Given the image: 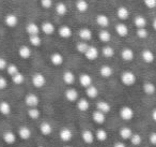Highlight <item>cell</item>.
I'll return each instance as SVG.
<instances>
[{
	"mask_svg": "<svg viewBox=\"0 0 156 147\" xmlns=\"http://www.w3.org/2000/svg\"><path fill=\"white\" fill-rule=\"evenodd\" d=\"M120 80H121V83L124 85V86H134L137 82V77L135 75L134 72L129 71V70H126V71H123L121 73V76H120Z\"/></svg>",
	"mask_w": 156,
	"mask_h": 147,
	"instance_id": "1",
	"label": "cell"
},
{
	"mask_svg": "<svg viewBox=\"0 0 156 147\" xmlns=\"http://www.w3.org/2000/svg\"><path fill=\"white\" fill-rule=\"evenodd\" d=\"M31 83H32L34 88L40 89L45 86L46 83H47V80H46L45 75H44L43 73H41V72H35V73H33L32 77H31Z\"/></svg>",
	"mask_w": 156,
	"mask_h": 147,
	"instance_id": "2",
	"label": "cell"
},
{
	"mask_svg": "<svg viewBox=\"0 0 156 147\" xmlns=\"http://www.w3.org/2000/svg\"><path fill=\"white\" fill-rule=\"evenodd\" d=\"M25 103L28 107H37L40 104V98L37 93L29 92L25 97Z\"/></svg>",
	"mask_w": 156,
	"mask_h": 147,
	"instance_id": "3",
	"label": "cell"
},
{
	"mask_svg": "<svg viewBox=\"0 0 156 147\" xmlns=\"http://www.w3.org/2000/svg\"><path fill=\"white\" fill-rule=\"evenodd\" d=\"M119 114H120V117H121V118L123 119V120H125V121L132 120V119L134 118V116H135L134 110H133L130 106H127V105L122 106V107L120 108Z\"/></svg>",
	"mask_w": 156,
	"mask_h": 147,
	"instance_id": "4",
	"label": "cell"
},
{
	"mask_svg": "<svg viewBox=\"0 0 156 147\" xmlns=\"http://www.w3.org/2000/svg\"><path fill=\"white\" fill-rule=\"evenodd\" d=\"M41 31L47 36H51L56 31V26L49 21H44L41 24Z\"/></svg>",
	"mask_w": 156,
	"mask_h": 147,
	"instance_id": "5",
	"label": "cell"
},
{
	"mask_svg": "<svg viewBox=\"0 0 156 147\" xmlns=\"http://www.w3.org/2000/svg\"><path fill=\"white\" fill-rule=\"evenodd\" d=\"M18 22H20L18 17L13 13H9L5 16V24L9 28H15L18 25Z\"/></svg>",
	"mask_w": 156,
	"mask_h": 147,
	"instance_id": "6",
	"label": "cell"
},
{
	"mask_svg": "<svg viewBox=\"0 0 156 147\" xmlns=\"http://www.w3.org/2000/svg\"><path fill=\"white\" fill-rule=\"evenodd\" d=\"M64 97L69 102H77L78 99H79V93H78L77 89L71 87V88H67L64 91Z\"/></svg>",
	"mask_w": 156,
	"mask_h": 147,
	"instance_id": "7",
	"label": "cell"
},
{
	"mask_svg": "<svg viewBox=\"0 0 156 147\" xmlns=\"http://www.w3.org/2000/svg\"><path fill=\"white\" fill-rule=\"evenodd\" d=\"M26 32L28 33L29 37L31 36H40L41 33V26L37 24V23H28L26 26Z\"/></svg>",
	"mask_w": 156,
	"mask_h": 147,
	"instance_id": "8",
	"label": "cell"
},
{
	"mask_svg": "<svg viewBox=\"0 0 156 147\" xmlns=\"http://www.w3.org/2000/svg\"><path fill=\"white\" fill-rule=\"evenodd\" d=\"M78 81H79V84L83 87H85V88H88V87H90L91 85H93V78L88 73H81L80 75H79Z\"/></svg>",
	"mask_w": 156,
	"mask_h": 147,
	"instance_id": "9",
	"label": "cell"
},
{
	"mask_svg": "<svg viewBox=\"0 0 156 147\" xmlns=\"http://www.w3.org/2000/svg\"><path fill=\"white\" fill-rule=\"evenodd\" d=\"M81 138H83V141L86 144H93V142L95 141V133H93L91 130L86 129L81 132Z\"/></svg>",
	"mask_w": 156,
	"mask_h": 147,
	"instance_id": "10",
	"label": "cell"
},
{
	"mask_svg": "<svg viewBox=\"0 0 156 147\" xmlns=\"http://www.w3.org/2000/svg\"><path fill=\"white\" fill-rule=\"evenodd\" d=\"M100 56V52L95 47V46H92L90 45L89 48L87 50V52L85 53V57L90 61H93V60H96Z\"/></svg>",
	"mask_w": 156,
	"mask_h": 147,
	"instance_id": "11",
	"label": "cell"
},
{
	"mask_svg": "<svg viewBox=\"0 0 156 147\" xmlns=\"http://www.w3.org/2000/svg\"><path fill=\"white\" fill-rule=\"evenodd\" d=\"M95 22L102 29H106L110 25V20L106 14H98L95 18Z\"/></svg>",
	"mask_w": 156,
	"mask_h": 147,
	"instance_id": "12",
	"label": "cell"
},
{
	"mask_svg": "<svg viewBox=\"0 0 156 147\" xmlns=\"http://www.w3.org/2000/svg\"><path fill=\"white\" fill-rule=\"evenodd\" d=\"M59 138L62 142L69 143L73 138V132L69 128H62L59 132Z\"/></svg>",
	"mask_w": 156,
	"mask_h": 147,
	"instance_id": "13",
	"label": "cell"
},
{
	"mask_svg": "<svg viewBox=\"0 0 156 147\" xmlns=\"http://www.w3.org/2000/svg\"><path fill=\"white\" fill-rule=\"evenodd\" d=\"M50 62H51V65L56 66V67H60L64 62V57H63L62 54H60L58 52L52 53L50 55Z\"/></svg>",
	"mask_w": 156,
	"mask_h": 147,
	"instance_id": "14",
	"label": "cell"
},
{
	"mask_svg": "<svg viewBox=\"0 0 156 147\" xmlns=\"http://www.w3.org/2000/svg\"><path fill=\"white\" fill-rule=\"evenodd\" d=\"M78 36H79L81 41L88 42L92 39V31H91V29L88 28V27H83V28L79 29Z\"/></svg>",
	"mask_w": 156,
	"mask_h": 147,
	"instance_id": "15",
	"label": "cell"
},
{
	"mask_svg": "<svg viewBox=\"0 0 156 147\" xmlns=\"http://www.w3.org/2000/svg\"><path fill=\"white\" fill-rule=\"evenodd\" d=\"M58 33L62 39H69L73 36V30L67 25H63L58 29Z\"/></svg>",
	"mask_w": 156,
	"mask_h": 147,
	"instance_id": "16",
	"label": "cell"
},
{
	"mask_svg": "<svg viewBox=\"0 0 156 147\" xmlns=\"http://www.w3.org/2000/svg\"><path fill=\"white\" fill-rule=\"evenodd\" d=\"M17 135L20 136L22 140L27 141V140H29V138H31V135H32V132H31V129L29 127H26V126H22V127L18 129Z\"/></svg>",
	"mask_w": 156,
	"mask_h": 147,
	"instance_id": "17",
	"label": "cell"
},
{
	"mask_svg": "<svg viewBox=\"0 0 156 147\" xmlns=\"http://www.w3.org/2000/svg\"><path fill=\"white\" fill-rule=\"evenodd\" d=\"M121 58L123 59L126 62H129V61H133L135 58V53L132 48L129 47H125L122 50L121 52Z\"/></svg>",
	"mask_w": 156,
	"mask_h": 147,
	"instance_id": "18",
	"label": "cell"
},
{
	"mask_svg": "<svg viewBox=\"0 0 156 147\" xmlns=\"http://www.w3.org/2000/svg\"><path fill=\"white\" fill-rule=\"evenodd\" d=\"M32 55V51L28 45H22L18 48V56L23 59H29Z\"/></svg>",
	"mask_w": 156,
	"mask_h": 147,
	"instance_id": "19",
	"label": "cell"
},
{
	"mask_svg": "<svg viewBox=\"0 0 156 147\" xmlns=\"http://www.w3.org/2000/svg\"><path fill=\"white\" fill-rule=\"evenodd\" d=\"M115 32H117V35L119 36V37L121 38H125L127 37L128 35V27L126 26L124 23H119V24L115 25Z\"/></svg>",
	"mask_w": 156,
	"mask_h": 147,
	"instance_id": "20",
	"label": "cell"
},
{
	"mask_svg": "<svg viewBox=\"0 0 156 147\" xmlns=\"http://www.w3.org/2000/svg\"><path fill=\"white\" fill-rule=\"evenodd\" d=\"M2 140L5 144L13 145L16 142V134L13 131H5L2 134Z\"/></svg>",
	"mask_w": 156,
	"mask_h": 147,
	"instance_id": "21",
	"label": "cell"
},
{
	"mask_svg": "<svg viewBox=\"0 0 156 147\" xmlns=\"http://www.w3.org/2000/svg\"><path fill=\"white\" fill-rule=\"evenodd\" d=\"M141 58L145 63H152L155 60V55L151 50H143L141 53Z\"/></svg>",
	"mask_w": 156,
	"mask_h": 147,
	"instance_id": "22",
	"label": "cell"
},
{
	"mask_svg": "<svg viewBox=\"0 0 156 147\" xmlns=\"http://www.w3.org/2000/svg\"><path fill=\"white\" fill-rule=\"evenodd\" d=\"M96 110L104 113V114H108L111 111V105L105 100H101V101H98L96 103Z\"/></svg>",
	"mask_w": 156,
	"mask_h": 147,
	"instance_id": "23",
	"label": "cell"
},
{
	"mask_svg": "<svg viewBox=\"0 0 156 147\" xmlns=\"http://www.w3.org/2000/svg\"><path fill=\"white\" fill-rule=\"evenodd\" d=\"M92 119L95 123L98 125H103V123L106 121V114L100 112V111H94L93 114H92Z\"/></svg>",
	"mask_w": 156,
	"mask_h": 147,
	"instance_id": "24",
	"label": "cell"
},
{
	"mask_svg": "<svg viewBox=\"0 0 156 147\" xmlns=\"http://www.w3.org/2000/svg\"><path fill=\"white\" fill-rule=\"evenodd\" d=\"M100 75L103 78H109L113 75V69L108 65H104L100 68Z\"/></svg>",
	"mask_w": 156,
	"mask_h": 147,
	"instance_id": "25",
	"label": "cell"
},
{
	"mask_svg": "<svg viewBox=\"0 0 156 147\" xmlns=\"http://www.w3.org/2000/svg\"><path fill=\"white\" fill-rule=\"evenodd\" d=\"M76 104H77V108L80 112H87L90 108V101L86 98H79Z\"/></svg>",
	"mask_w": 156,
	"mask_h": 147,
	"instance_id": "26",
	"label": "cell"
},
{
	"mask_svg": "<svg viewBox=\"0 0 156 147\" xmlns=\"http://www.w3.org/2000/svg\"><path fill=\"white\" fill-rule=\"evenodd\" d=\"M62 80H63V82H64V84L71 86V85H73L74 83H75V80H76L75 74L72 71H69V70H67V71H65L64 73H63Z\"/></svg>",
	"mask_w": 156,
	"mask_h": 147,
	"instance_id": "27",
	"label": "cell"
},
{
	"mask_svg": "<svg viewBox=\"0 0 156 147\" xmlns=\"http://www.w3.org/2000/svg\"><path fill=\"white\" fill-rule=\"evenodd\" d=\"M143 92L147 96H152L156 92V86L155 84H153L152 82H144L142 85Z\"/></svg>",
	"mask_w": 156,
	"mask_h": 147,
	"instance_id": "28",
	"label": "cell"
},
{
	"mask_svg": "<svg viewBox=\"0 0 156 147\" xmlns=\"http://www.w3.org/2000/svg\"><path fill=\"white\" fill-rule=\"evenodd\" d=\"M40 132L45 136L50 135L52 133V126L48 121H43L40 125Z\"/></svg>",
	"mask_w": 156,
	"mask_h": 147,
	"instance_id": "29",
	"label": "cell"
},
{
	"mask_svg": "<svg viewBox=\"0 0 156 147\" xmlns=\"http://www.w3.org/2000/svg\"><path fill=\"white\" fill-rule=\"evenodd\" d=\"M117 16H118V18L119 20H121V21H126L128 17H129V11H128V9L126 7H119L117 9Z\"/></svg>",
	"mask_w": 156,
	"mask_h": 147,
	"instance_id": "30",
	"label": "cell"
},
{
	"mask_svg": "<svg viewBox=\"0 0 156 147\" xmlns=\"http://www.w3.org/2000/svg\"><path fill=\"white\" fill-rule=\"evenodd\" d=\"M76 10L80 13H85L89 10V3H88L87 0H77L75 2Z\"/></svg>",
	"mask_w": 156,
	"mask_h": 147,
	"instance_id": "31",
	"label": "cell"
},
{
	"mask_svg": "<svg viewBox=\"0 0 156 147\" xmlns=\"http://www.w3.org/2000/svg\"><path fill=\"white\" fill-rule=\"evenodd\" d=\"M12 113V106L8 101H1L0 102V114L8 116Z\"/></svg>",
	"mask_w": 156,
	"mask_h": 147,
	"instance_id": "32",
	"label": "cell"
},
{
	"mask_svg": "<svg viewBox=\"0 0 156 147\" xmlns=\"http://www.w3.org/2000/svg\"><path fill=\"white\" fill-rule=\"evenodd\" d=\"M55 11H56V13L58 14V15L64 16L65 14L67 13V6L65 5L64 2L60 1V2L55 5Z\"/></svg>",
	"mask_w": 156,
	"mask_h": 147,
	"instance_id": "33",
	"label": "cell"
},
{
	"mask_svg": "<svg viewBox=\"0 0 156 147\" xmlns=\"http://www.w3.org/2000/svg\"><path fill=\"white\" fill-rule=\"evenodd\" d=\"M98 39H100L101 42L107 44L108 42H110V40H111V33L109 32L107 29H102V30L98 32Z\"/></svg>",
	"mask_w": 156,
	"mask_h": 147,
	"instance_id": "34",
	"label": "cell"
},
{
	"mask_svg": "<svg viewBox=\"0 0 156 147\" xmlns=\"http://www.w3.org/2000/svg\"><path fill=\"white\" fill-rule=\"evenodd\" d=\"M134 25L137 27V29L145 28V27H147V18H145L144 16L138 15V16H136V17H135Z\"/></svg>",
	"mask_w": 156,
	"mask_h": 147,
	"instance_id": "35",
	"label": "cell"
},
{
	"mask_svg": "<svg viewBox=\"0 0 156 147\" xmlns=\"http://www.w3.org/2000/svg\"><path fill=\"white\" fill-rule=\"evenodd\" d=\"M133 133H134V132H133L132 129L128 128V127L121 128L120 131H119V134H120V136H121L122 140H129V138H132Z\"/></svg>",
	"mask_w": 156,
	"mask_h": 147,
	"instance_id": "36",
	"label": "cell"
},
{
	"mask_svg": "<svg viewBox=\"0 0 156 147\" xmlns=\"http://www.w3.org/2000/svg\"><path fill=\"white\" fill-rule=\"evenodd\" d=\"M86 93H87L88 98H90V99H95V98H98V87L94 86V85H91L90 87L86 88Z\"/></svg>",
	"mask_w": 156,
	"mask_h": 147,
	"instance_id": "37",
	"label": "cell"
},
{
	"mask_svg": "<svg viewBox=\"0 0 156 147\" xmlns=\"http://www.w3.org/2000/svg\"><path fill=\"white\" fill-rule=\"evenodd\" d=\"M27 114H28V116L30 117L31 119L37 120V119H39L40 117H41V111L37 107H29Z\"/></svg>",
	"mask_w": 156,
	"mask_h": 147,
	"instance_id": "38",
	"label": "cell"
},
{
	"mask_svg": "<svg viewBox=\"0 0 156 147\" xmlns=\"http://www.w3.org/2000/svg\"><path fill=\"white\" fill-rule=\"evenodd\" d=\"M95 138L100 142H105V141L108 138V133L105 129L101 128V129H98V131L95 132Z\"/></svg>",
	"mask_w": 156,
	"mask_h": 147,
	"instance_id": "39",
	"label": "cell"
},
{
	"mask_svg": "<svg viewBox=\"0 0 156 147\" xmlns=\"http://www.w3.org/2000/svg\"><path fill=\"white\" fill-rule=\"evenodd\" d=\"M102 54L104 57L106 58H112L115 56V50L113 47H111L110 45H105L104 47L102 48Z\"/></svg>",
	"mask_w": 156,
	"mask_h": 147,
	"instance_id": "40",
	"label": "cell"
},
{
	"mask_svg": "<svg viewBox=\"0 0 156 147\" xmlns=\"http://www.w3.org/2000/svg\"><path fill=\"white\" fill-rule=\"evenodd\" d=\"M89 44H88V42H85V41H80L78 42L77 44H76V50H77L78 53H80V54H83L85 55V53L87 52V50L89 48Z\"/></svg>",
	"mask_w": 156,
	"mask_h": 147,
	"instance_id": "41",
	"label": "cell"
},
{
	"mask_svg": "<svg viewBox=\"0 0 156 147\" xmlns=\"http://www.w3.org/2000/svg\"><path fill=\"white\" fill-rule=\"evenodd\" d=\"M5 71H7L8 75H10L12 77V76L16 75V74L20 72V69H18V67L15 65V63H9V66H8Z\"/></svg>",
	"mask_w": 156,
	"mask_h": 147,
	"instance_id": "42",
	"label": "cell"
},
{
	"mask_svg": "<svg viewBox=\"0 0 156 147\" xmlns=\"http://www.w3.org/2000/svg\"><path fill=\"white\" fill-rule=\"evenodd\" d=\"M29 43L33 47H39L42 44V39L40 36H31L29 37Z\"/></svg>",
	"mask_w": 156,
	"mask_h": 147,
	"instance_id": "43",
	"label": "cell"
},
{
	"mask_svg": "<svg viewBox=\"0 0 156 147\" xmlns=\"http://www.w3.org/2000/svg\"><path fill=\"white\" fill-rule=\"evenodd\" d=\"M12 82L14 83L15 85H22L23 83H24V81H25V76H24V74L22 73V72H18L16 75H14V76H12Z\"/></svg>",
	"mask_w": 156,
	"mask_h": 147,
	"instance_id": "44",
	"label": "cell"
},
{
	"mask_svg": "<svg viewBox=\"0 0 156 147\" xmlns=\"http://www.w3.org/2000/svg\"><path fill=\"white\" fill-rule=\"evenodd\" d=\"M130 143H132L134 146H139V145L142 143V138L139 133H133L132 138H129Z\"/></svg>",
	"mask_w": 156,
	"mask_h": 147,
	"instance_id": "45",
	"label": "cell"
},
{
	"mask_svg": "<svg viewBox=\"0 0 156 147\" xmlns=\"http://www.w3.org/2000/svg\"><path fill=\"white\" fill-rule=\"evenodd\" d=\"M136 35L139 39H147V36H149V31H147V28H139L137 29Z\"/></svg>",
	"mask_w": 156,
	"mask_h": 147,
	"instance_id": "46",
	"label": "cell"
},
{
	"mask_svg": "<svg viewBox=\"0 0 156 147\" xmlns=\"http://www.w3.org/2000/svg\"><path fill=\"white\" fill-rule=\"evenodd\" d=\"M40 3H41L42 8H44L46 10L54 7V1L52 0H40Z\"/></svg>",
	"mask_w": 156,
	"mask_h": 147,
	"instance_id": "47",
	"label": "cell"
},
{
	"mask_svg": "<svg viewBox=\"0 0 156 147\" xmlns=\"http://www.w3.org/2000/svg\"><path fill=\"white\" fill-rule=\"evenodd\" d=\"M143 3L147 9H154L156 8V0H143Z\"/></svg>",
	"mask_w": 156,
	"mask_h": 147,
	"instance_id": "48",
	"label": "cell"
},
{
	"mask_svg": "<svg viewBox=\"0 0 156 147\" xmlns=\"http://www.w3.org/2000/svg\"><path fill=\"white\" fill-rule=\"evenodd\" d=\"M9 62L7 61V59L3 58V57H0V71H3V70H7Z\"/></svg>",
	"mask_w": 156,
	"mask_h": 147,
	"instance_id": "49",
	"label": "cell"
},
{
	"mask_svg": "<svg viewBox=\"0 0 156 147\" xmlns=\"http://www.w3.org/2000/svg\"><path fill=\"white\" fill-rule=\"evenodd\" d=\"M8 87V80L5 76H0V90H3Z\"/></svg>",
	"mask_w": 156,
	"mask_h": 147,
	"instance_id": "50",
	"label": "cell"
},
{
	"mask_svg": "<svg viewBox=\"0 0 156 147\" xmlns=\"http://www.w3.org/2000/svg\"><path fill=\"white\" fill-rule=\"evenodd\" d=\"M149 141L152 145L156 146V132H151L149 135Z\"/></svg>",
	"mask_w": 156,
	"mask_h": 147,
	"instance_id": "51",
	"label": "cell"
},
{
	"mask_svg": "<svg viewBox=\"0 0 156 147\" xmlns=\"http://www.w3.org/2000/svg\"><path fill=\"white\" fill-rule=\"evenodd\" d=\"M113 147H126V145H125V143H123V142H117V143H115Z\"/></svg>",
	"mask_w": 156,
	"mask_h": 147,
	"instance_id": "52",
	"label": "cell"
},
{
	"mask_svg": "<svg viewBox=\"0 0 156 147\" xmlns=\"http://www.w3.org/2000/svg\"><path fill=\"white\" fill-rule=\"evenodd\" d=\"M151 116H152V119H153V120L156 123V107L154 108L153 111H152V113H151Z\"/></svg>",
	"mask_w": 156,
	"mask_h": 147,
	"instance_id": "53",
	"label": "cell"
},
{
	"mask_svg": "<svg viewBox=\"0 0 156 147\" xmlns=\"http://www.w3.org/2000/svg\"><path fill=\"white\" fill-rule=\"evenodd\" d=\"M152 26H153V29L156 31V17L153 20V22H152Z\"/></svg>",
	"mask_w": 156,
	"mask_h": 147,
	"instance_id": "54",
	"label": "cell"
},
{
	"mask_svg": "<svg viewBox=\"0 0 156 147\" xmlns=\"http://www.w3.org/2000/svg\"><path fill=\"white\" fill-rule=\"evenodd\" d=\"M64 147H72V146H69V145H67V146H64Z\"/></svg>",
	"mask_w": 156,
	"mask_h": 147,
	"instance_id": "55",
	"label": "cell"
},
{
	"mask_svg": "<svg viewBox=\"0 0 156 147\" xmlns=\"http://www.w3.org/2000/svg\"><path fill=\"white\" fill-rule=\"evenodd\" d=\"M37 147H45V146H37Z\"/></svg>",
	"mask_w": 156,
	"mask_h": 147,
	"instance_id": "56",
	"label": "cell"
},
{
	"mask_svg": "<svg viewBox=\"0 0 156 147\" xmlns=\"http://www.w3.org/2000/svg\"><path fill=\"white\" fill-rule=\"evenodd\" d=\"M0 43H1V41H0Z\"/></svg>",
	"mask_w": 156,
	"mask_h": 147,
	"instance_id": "57",
	"label": "cell"
}]
</instances>
